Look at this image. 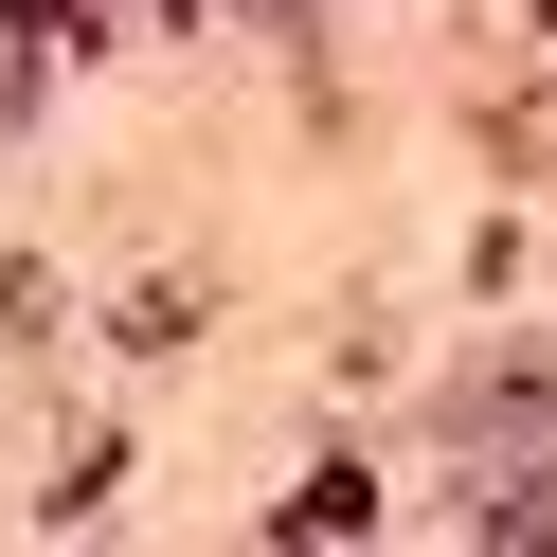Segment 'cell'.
Returning a JSON list of instances; mask_svg holds the SVG:
<instances>
[{
  "label": "cell",
  "mask_w": 557,
  "mask_h": 557,
  "mask_svg": "<svg viewBox=\"0 0 557 557\" xmlns=\"http://www.w3.org/2000/svg\"><path fill=\"white\" fill-rule=\"evenodd\" d=\"M540 18H557V0H540Z\"/></svg>",
  "instance_id": "obj_4"
},
{
  "label": "cell",
  "mask_w": 557,
  "mask_h": 557,
  "mask_svg": "<svg viewBox=\"0 0 557 557\" xmlns=\"http://www.w3.org/2000/svg\"><path fill=\"white\" fill-rule=\"evenodd\" d=\"M18 18H37V37H54V54H73V37H90V0H18Z\"/></svg>",
  "instance_id": "obj_3"
},
{
  "label": "cell",
  "mask_w": 557,
  "mask_h": 557,
  "mask_svg": "<svg viewBox=\"0 0 557 557\" xmlns=\"http://www.w3.org/2000/svg\"><path fill=\"white\" fill-rule=\"evenodd\" d=\"M360 521H377V485H360V468H306L288 504H270V540H360Z\"/></svg>",
  "instance_id": "obj_2"
},
{
  "label": "cell",
  "mask_w": 557,
  "mask_h": 557,
  "mask_svg": "<svg viewBox=\"0 0 557 557\" xmlns=\"http://www.w3.org/2000/svg\"><path fill=\"white\" fill-rule=\"evenodd\" d=\"M432 432H449V468H485V485L557 468V342H485V360L432 396Z\"/></svg>",
  "instance_id": "obj_1"
}]
</instances>
